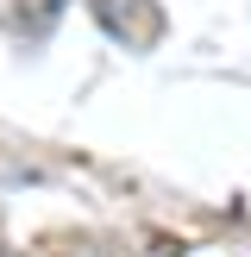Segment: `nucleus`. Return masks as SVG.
I'll use <instances>...</instances> for the list:
<instances>
[{
  "label": "nucleus",
  "mask_w": 251,
  "mask_h": 257,
  "mask_svg": "<svg viewBox=\"0 0 251 257\" xmlns=\"http://www.w3.org/2000/svg\"><path fill=\"white\" fill-rule=\"evenodd\" d=\"M0 257H25V251H13V245H0Z\"/></svg>",
  "instance_id": "7ed1b4c3"
},
{
  "label": "nucleus",
  "mask_w": 251,
  "mask_h": 257,
  "mask_svg": "<svg viewBox=\"0 0 251 257\" xmlns=\"http://www.w3.org/2000/svg\"><path fill=\"white\" fill-rule=\"evenodd\" d=\"M57 13H63V0H19V19L32 25V32H44V25L57 19Z\"/></svg>",
  "instance_id": "f03ea898"
},
{
  "label": "nucleus",
  "mask_w": 251,
  "mask_h": 257,
  "mask_svg": "<svg viewBox=\"0 0 251 257\" xmlns=\"http://www.w3.org/2000/svg\"><path fill=\"white\" fill-rule=\"evenodd\" d=\"M88 7H94L100 32L119 38L126 50H151L163 38V7L157 0H88Z\"/></svg>",
  "instance_id": "f257e3e1"
}]
</instances>
